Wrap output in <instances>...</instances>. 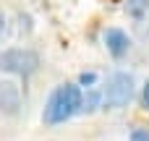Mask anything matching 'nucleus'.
Masks as SVG:
<instances>
[{
  "label": "nucleus",
  "instance_id": "39448f33",
  "mask_svg": "<svg viewBox=\"0 0 149 141\" xmlns=\"http://www.w3.org/2000/svg\"><path fill=\"white\" fill-rule=\"evenodd\" d=\"M102 39H105V44H107V52H110L113 58H123V55L128 52V47H131V42H128V34H126V31H120V29H107Z\"/></svg>",
  "mask_w": 149,
  "mask_h": 141
},
{
  "label": "nucleus",
  "instance_id": "423d86ee",
  "mask_svg": "<svg viewBox=\"0 0 149 141\" xmlns=\"http://www.w3.org/2000/svg\"><path fill=\"white\" fill-rule=\"evenodd\" d=\"M21 102L18 86L10 81H0V113H16Z\"/></svg>",
  "mask_w": 149,
  "mask_h": 141
},
{
  "label": "nucleus",
  "instance_id": "1a4fd4ad",
  "mask_svg": "<svg viewBox=\"0 0 149 141\" xmlns=\"http://www.w3.org/2000/svg\"><path fill=\"white\" fill-rule=\"evenodd\" d=\"M81 84H94V73H84L81 76Z\"/></svg>",
  "mask_w": 149,
  "mask_h": 141
},
{
  "label": "nucleus",
  "instance_id": "20e7f679",
  "mask_svg": "<svg viewBox=\"0 0 149 141\" xmlns=\"http://www.w3.org/2000/svg\"><path fill=\"white\" fill-rule=\"evenodd\" d=\"M126 13L131 16L136 31L144 37L149 31V0H128L126 3Z\"/></svg>",
  "mask_w": 149,
  "mask_h": 141
},
{
  "label": "nucleus",
  "instance_id": "9d476101",
  "mask_svg": "<svg viewBox=\"0 0 149 141\" xmlns=\"http://www.w3.org/2000/svg\"><path fill=\"white\" fill-rule=\"evenodd\" d=\"M0 31H3V16H0Z\"/></svg>",
  "mask_w": 149,
  "mask_h": 141
},
{
  "label": "nucleus",
  "instance_id": "7ed1b4c3",
  "mask_svg": "<svg viewBox=\"0 0 149 141\" xmlns=\"http://www.w3.org/2000/svg\"><path fill=\"white\" fill-rule=\"evenodd\" d=\"M39 68V55L26 47H13L0 52V71L13 76H31Z\"/></svg>",
  "mask_w": 149,
  "mask_h": 141
},
{
  "label": "nucleus",
  "instance_id": "f03ea898",
  "mask_svg": "<svg viewBox=\"0 0 149 141\" xmlns=\"http://www.w3.org/2000/svg\"><path fill=\"white\" fill-rule=\"evenodd\" d=\"M134 97V78L128 73H113L107 78V84L102 86V107L107 110H120L131 102Z\"/></svg>",
  "mask_w": 149,
  "mask_h": 141
},
{
  "label": "nucleus",
  "instance_id": "6e6552de",
  "mask_svg": "<svg viewBox=\"0 0 149 141\" xmlns=\"http://www.w3.org/2000/svg\"><path fill=\"white\" fill-rule=\"evenodd\" d=\"M141 105H144V107H149V81L144 84V92H141Z\"/></svg>",
  "mask_w": 149,
  "mask_h": 141
},
{
  "label": "nucleus",
  "instance_id": "f257e3e1",
  "mask_svg": "<svg viewBox=\"0 0 149 141\" xmlns=\"http://www.w3.org/2000/svg\"><path fill=\"white\" fill-rule=\"evenodd\" d=\"M79 110H81V89L76 84H60L50 94L45 113H42V120L47 126H58V123H65Z\"/></svg>",
  "mask_w": 149,
  "mask_h": 141
},
{
  "label": "nucleus",
  "instance_id": "0eeeda50",
  "mask_svg": "<svg viewBox=\"0 0 149 141\" xmlns=\"http://www.w3.org/2000/svg\"><path fill=\"white\" fill-rule=\"evenodd\" d=\"M131 141H149V131H144V128H134Z\"/></svg>",
  "mask_w": 149,
  "mask_h": 141
}]
</instances>
